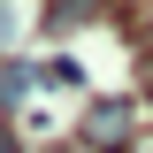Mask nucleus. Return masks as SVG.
I'll list each match as a JSON object with an SVG mask.
<instances>
[{"mask_svg": "<svg viewBox=\"0 0 153 153\" xmlns=\"http://www.w3.org/2000/svg\"><path fill=\"white\" fill-rule=\"evenodd\" d=\"M123 123H130V107H100L92 115V138H123Z\"/></svg>", "mask_w": 153, "mask_h": 153, "instance_id": "f257e3e1", "label": "nucleus"}, {"mask_svg": "<svg viewBox=\"0 0 153 153\" xmlns=\"http://www.w3.org/2000/svg\"><path fill=\"white\" fill-rule=\"evenodd\" d=\"M23 92H31V69H8V76H0V100H8V107H16Z\"/></svg>", "mask_w": 153, "mask_h": 153, "instance_id": "f03ea898", "label": "nucleus"}, {"mask_svg": "<svg viewBox=\"0 0 153 153\" xmlns=\"http://www.w3.org/2000/svg\"><path fill=\"white\" fill-rule=\"evenodd\" d=\"M0 153H23V146H16V130H8V123H0Z\"/></svg>", "mask_w": 153, "mask_h": 153, "instance_id": "7ed1b4c3", "label": "nucleus"}, {"mask_svg": "<svg viewBox=\"0 0 153 153\" xmlns=\"http://www.w3.org/2000/svg\"><path fill=\"white\" fill-rule=\"evenodd\" d=\"M76 153H92V146H76Z\"/></svg>", "mask_w": 153, "mask_h": 153, "instance_id": "20e7f679", "label": "nucleus"}]
</instances>
